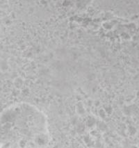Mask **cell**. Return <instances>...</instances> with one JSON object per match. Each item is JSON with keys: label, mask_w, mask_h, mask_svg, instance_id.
Instances as JSON below:
<instances>
[{"label": "cell", "mask_w": 139, "mask_h": 148, "mask_svg": "<svg viewBox=\"0 0 139 148\" xmlns=\"http://www.w3.org/2000/svg\"><path fill=\"white\" fill-rule=\"evenodd\" d=\"M1 132V148H45L50 141L47 116L29 103L4 108Z\"/></svg>", "instance_id": "1"}]
</instances>
